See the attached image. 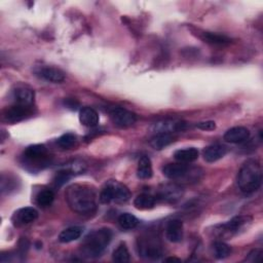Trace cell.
I'll return each instance as SVG.
<instances>
[{"label": "cell", "mask_w": 263, "mask_h": 263, "mask_svg": "<svg viewBox=\"0 0 263 263\" xmlns=\"http://www.w3.org/2000/svg\"><path fill=\"white\" fill-rule=\"evenodd\" d=\"M66 200L73 212L91 214L97 209V193L94 188L85 184H73L65 193Z\"/></svg>", "instance_id": "obj_1"}, {"label": "cell", "mask_w": 263, "mask_h": 263, "mask_svg": "<svg viewBox=\"0 0 263 263\" xmlns=\"http://www.w3.org/2000/svg\"><path fill=\"white\" fill-rule=\"evenodd\" d=\"M238 186L243 193L251 194L257 191L262 183L261 165L256 160L247 161L238 174Z\"/></svg>", "instance_id": "obj_2"}, {"label": "cell", "mask_w": 263, "mask_h": 263, "mask_svg": "<svg viewBox=\"0 0 263 263\" xmlns=\"http://www.w3.org/2000/svg\"><path fill=\"white\" fill-rule=\"evenodd\" d=\"M112 231L109 228H100L89 233L81 243V253L87 258L100 257L110 244Z\"/></svg>", "instance_id": "obj_3"}, {"label": "cell", "mask_w": 263, "mask_h": 263, "mask_svg": "<svg viewBox=\"0 0 263 263\" xmlns=\"http://www.w3.org/2000/svg\"><path fill=\"white\" fill-rule=\"evenodd\" d=\"M131 198V191L123 183L110 180L105 183L104 187L101 190L99 199L102 203H125Z\"/></svg>", "instance_id": "obj_4"}, {"label": "cell", "mask_w": 263, "mask_h": 263, "mask_svg": "<svg viewBox=\"0 0 263 263\" xmlns=\"http://www.w3.org/2000/svg\"><path fill=\"white\" fill-rule=\"evenodd\" d=\"M200 173V169L190 168L189 166L183 163L169 164L163 168L164 176L171 180H184L187 182H196L199 179Z\"/></svg>", "instance_id": "obj_5"}, {"label": "cell", "mask_w": 263, "mask_h": 263, "mask_svg": "<svg viewBox=\"0 0 263 263\" xmlns=\"http://www.w3.org/2000/svg\"><path fill=\"white\" fill-rule=\"evenodd\" d=\"M24 164L32 168V170L43 169L48 166L49 155L47 153L46 147L41 144L29 146L24 152Z\"/></svg>", "instance_id": "obj_6"}, {"label": "cell", "mask_w": 263, "mask_h": 263, "mask_svg": "<svg viewBox=\"0 0 263 263\" xmlns=\"http://www.w3.org/2000/svg\"><path fill=\"white\" fill-rule=\"evenodd\" d=\"M109 115L112 123L116 127L122 129H126L133 126L137 121V116L134 112L121 107L111 108L109 110Z\"/></svg>", "instance_id": "obj_7"}, {"label": "cell", "mask_w": 263, "mask_h": 263, "mask_svg": "<svg viewBox=\"0 0 263 263\" xmlns=\"http://www.w3.org/2000/svg\"><path fill=\"white\" fill-rule=\"evenodd\" d=\"M32 114H33L32 107H27V106H23V105L15 104L5 111L4 116L7 122L11 124H16L24 120H27Z\"/></svg>", "instance_id": "obj_8"}, {"label": "cell", "mask_w": 263, "mask_h": 263, "mask_svg": "<svg viewBox=\"0 0 263 263\" xmlns=\"http://www.w3.org/2000/svg\"><path fill=\"white\" fill-rule=\"evenodd\" d=\"M14 93V99L16 104L23 105V106L32 107L34 103V91L26 84L16 85Z\"/></svg>", "instance_id": "obj_9"}, {"label": "cell", "mask_w": 263, "mask_h": 263, "mask_svg": "<svg viewBox=\"0 0 263 263\" xmlns=\"http://www.w3.org/2000/svg\"><path fill=\"white\" fill-rule=\"evenodd\" d=\"M224 140L231 144H240L249 140L250 131L244 127H235L224 134Z\"/></svg>", "instance_id": "obj_10"}, {"label": "cell", "mask_w": 263, "mask_h": 263, "mask_svg": "<svg viewBox=\"0 0 263 263\" xmlns=\"http://www.w3.org/2000/svg\"><path fill=\"white\" fill-rule=\"evenodd\" d=\"M227 153V148L221 144H213L204 148L202 152L203 160L207 163H215Z\"/></svg>", "instance_id": "obj_11"}, {"label": "cell", "mask_w": 263, "mask_h": 263, "mask_svg": "<svg viewBox=\"0 0 263 263\" xmlns=\"http://www.w3.org/2000/svg\"><path fill=\"white\" fill-rule=\"evenodd\" d=\"M166 237L172 243H180L183 239V223L179 219H173L167 223Z\"/></svg>", "instance_id": "obj_12"}, {"label": "cell", "mask_w": 263, "mask_h": 263, "mask_svg": "<svg viewBox=\"0 0 263 263\" xmlns=\"http://www.w3.org/2000/svg\"><path fill=\"white\" fill-rule=\"evenodd\" d=\"M37 74L44 80L52 83H60L65 80V74L62 70L54 67H43Z\"/></svg>", "instance_id": "obj_13"}, {"label": "cell", "mask_w": 263, "mask_h": 263, "mask_svg": "<svg viewBox=\"0 0 263 263\" xmlns=\"http://www.w3.org/2000/svg\"><path fill=\"white\" fill-rule=\"evenodd\" d=\"M159 195H160V198H162L163 200L174 202L179 198H181V196L183 195V190L178 185L168 184V185H165L163 188H161Z\"/></svg>", "instance_id": "obj_14"}, {"label": "cell", "mask_w": 263, "mask_h": 263, "mask_svg": "<svg viewBox=\"0 0 263 263\" xmlns=\"http://www.w3.org/2000/svg\"><path fill=\"white\" fill-rule=\"evenodd\" d=\"M251 217L249 216H237L228 221L226 224L221 225V231L227 232L229 235L238 232L241 228H243L246 224L251 222Z\"/></svg>", "instance_id": "obj_15"}, {"label": "cell", "mask_w": 263, "mask_h": 263, "mask_svg": "<svg viewBox=\"0 0 263 263\" xmlns=\"http://www.w3.org/2000/svg\"><path fill=\"white\" fill-rule=\"evenodd\" d=\"M79 122L84 127L95 128L99 124V114L91 107H83L79 111Z\"/></svg>", "instance_id": "obj_16"}, {"label": "cell", "mask_w": 263, "mask_h": 263, "mask_svg": "<svg viewBox=\"0 0 263 263\" xmlns=\"http://www.w3.org/2000/svg\"><path fill=\"white\" fill-rule=\"evenodd\" d=\"M15 217L17 218L18 223L29 224L31 222H34L38 218V212L33 207H26L20 209L16 213Z\"/></svg>", "instance_id": "obj_17"}, {"label": "cell", "mask_w": 263, "mask_h": 263, "mask_svg": "<svg viewBox=\"0 0 263 263\" xmlns=\"http://www.w3.org/2000/svg\"><path fill=\"white\" fill-rule=\"evenodd\" d=\"M198 150L196 148H186V149H180L177 150L174 153L175 160L178 163H183V164H189L198 159Z\"/></svg>", "instance_id": "obj_18"}, {"label": "cell", "mask_w": 263, "mask_h": 263, "mask_svg": "<svg viewBox=\"0 0 263 263\" xmlns=\"http://www.w3.org/2000/svg\"><path fill=\"white\" fill-rule=\"evenodd\" d=\"M175 141V137L171 133H157L150 140V145L156 150H161Z\"/></svg>", "instance_id": "obj_19"}, {"label": "cell", "mask_w": 263, "mask_h": 263, "mask_svg": "<svg viewBox=\"0 0 263 263\" xmlns=\"http://www.w3.org/2000/svg\"><path fill=\"white\" fill-rule=\"evenodd\" d=\"M141 254L149 259H159L162 256V250L160 246L152 242H144L141 244Z\"/></svg>", "instance_id": "obj_20"}, {"label": "cell", "mask_w": 263, "mask_h": 263, "mask_svg": "<svg viewBox=\"0 0 263 263\" xmlns=\"http://www.w3.org/2000/svg\"><path fill=\"white\" fill-rule=\"evenodd\" d=\"M82 227L79 226H72L64 229L60 235H59V242L63 244H68L71 242H74L78 240L81 235H82Z\"/></svg>", "instance_id": "obj_21"}, {"label": "cell", "mask_w": 263, "mask_h": 263, "mask_svg": "<svg viewBox=\"0 0 263 263\" xmlns=\"http://www.w3.org/2000/svg\"><path fill=\"white\" fill-rule=\"evenodd\" d=\"M152 166H151V161L149 157L147 156H142L139 164H138V169H137V176L140 179H150L152 177Z\"/></svg>", "instance_id": "obj_22"}, {"label": "cell", "mask_w": 263, "mask_h": 263, "mask_svg": "<svg viewBox=\"0 0 263 263\" xmlns=\"http://www.w3.org/2000/svg\"><path fill=\"white\" fill-rule=\"evenodd\" d=\"M155 203H156V198L147 193L139 194L134 199V206L139 210H150L154 208Z\"/></svg>", "instance_id": "obj_23"}, {"label": "cell", "mask_w": 263, "mask_h": 263, "mask_svg": "<svg viewBox=\"0 0 263 263\" xmlns=\"http://www.w3.org/2000/svg\"><path fill=\"white\" fill-rule=\"evenodd\" d=\"M201 38L206 42L215 44V45H224V44H227L230 42L229 37L222 35V34H218V33H212V32H203Z\"/></svg>", "instance_id": "obj_24"}, {"label": "cell", "mask_w": 263, "mask_h": 263, "mask_svg": "<svg viewBox=\"0 0 263 263\" xmlns=\"http://www.w3.org/2000/svg\"><path fill=\"white\" fill-rule=\"evenodd\" d=\"M119 224L123 229L131 230L138 226L139 220L136 216L130 213H124L119 217Z\"/></svg>", "instance_id": "obj_25"}, {"label": "cell", "mask_w": 263, "mask_h": 263, "mask_svg": "<svg viewBox=\"0 0 263 263\" xmlns=\"http://www.w3.org/2000/svg\"><path fill=\"white\" fill-rule=\"evenodd\" d=\"M55 199V193L50 189H44L40 191L36 197V202L41 208L49 207Z\"/></svg>", "instance_id": "obj_26"}, {"label": "cell", "mask_w": 263, "mask_h": 263, "mask_svg": "<svg viewBox=\"0 0 263 263\" xmlns=\"http://www.w3.org/2000/svg\"><path fill=\"white\" fill-rule=\"evenodd\" d=\"M112 259L115 262L125 263L130 261V252L128 250V247L125 243H122L113 252Z\"/></svg>", "instance_id": "obj_27"}, {"label": "cell", "mask_w": 263, "mask_h": 263, "mask_svg": "<svg viewBox=\"0 0 263 263\" xmlns=\"http://www.w3.org/2000/svg\"><path fill=\"white\" fill-rule=\"evenodd\" d=\"M214 253L217 259H224L230 255L231 248L223 242H216L214 244Z\"/></svg>", "instance_id": "obj_28"}, {"label": "cell", "mask_w": 263, "mask_h": 263, "mask_svg": "<svg viewBox=\"0 0 263 263\" xmlns=\"http://www.w3.org/2000/svg\"><path fill=\"white\" fill-rule=\"evenodd\" d=\"M76 136L71 134V133H67L62 135L59 139H58V144L60 147L64 148V149H70L73 146H75L76 144Z\"/></svg>", "instance_id": "obj_29"}, {"label": "cell", "mask_w": 263, "mask_h": 263, "mask_svg": "<svg viewBox=\"0 0 263 263\" xmlns=\"http://www.w3.org/2000/svg\"><path fill=\"white\" fill-rule=\"evenodd\" d=\"M195 127L199 130H202V131H213V130L216 129V124H215V122L208 121V122L198 123V124L195 125Z\"/></svg>", "instance_id": "obj_30"}, {"label": "cell", "mask_w": 263, "mask_h": 263, "mask_svg": "<svg viewBox=\"0 0 263 263\" xmlns=\"http://www.w3.org/2000/svg\"><path fill=\"white\" fill-rule=\"evenodd\" d=\"M262 257V250L261 249H255L252 250L249 254L248 257L246 258V261L249 262H255V261H259Z\"/></svg>", "instance_id": "obj_31"}, {"label": "cell", "mask_w": 263, "mask_h": 263, "mask_svg": "<svg viewBox=\"0 0 263 263\" xmlns=\"http://www.w3.org/2000/svg\"><path fill=\"white\" fill-rule=\"evenodd\" d=\"M166 261H167V262H170V261H178V262H180L181 260L178 259V258H175V257H170V258H167Z\"/></svg>", "instance_id": "obj_32"}]
</instances>
